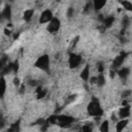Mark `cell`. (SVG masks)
I'll use <instances>...</instances> for the list:
<instances>
[{
  "label": "cell",
  "mask_w": 132,
  "mask_h": 132,
  "mask_svg": "<svg viewBox=\"0 0 132 132\" xmlns=\"http://www.w3.org/2000/svg\"><path fill=\"white\" fill-rule=\"evenodd\" d=\"M73 13H74V9H73L72 7H69V8L67 9V16H68V18H71V16L73 15Z\"/></svg>",
  "instance_id": "cell-21"
},
{
  "label": "cell",
  "mask_w": 132,
  "mask_h": 132,
  "mask_svg": "<svg viewBox=\"0 0 132 132\" xmlns=\"http://www.w3.org/2000/svg\"><path fill=\"white\" fill-rule=\"evenodd\" d=\"M33 14H34V10H33V9H26V10L24 11L23 18H24V20H25L26 22H29V21H31Z\"/></svg>",
  "instance_id": "cell-13"
},
{
  "label": "cell",
  "mask_w": 132,
  "mask_h": 132,
  "mask_svg": "<svg viewBox=\"0 0 132 132\" xmlns=\"http://www.w3.org/2000/svg\"><path fill=\"white\" fill-rule=\"evenodd\" d=\"M107 0H93L92 3H93V7L96 9V10H100L101 8H103L106 4Z\"/></svg>",
  "instance_id": "cell-10"
},
{
  "label": "cell",
  "mask_w": 132,
  "mask_h": 132,
  "mask_svg": "<svg viewBox=\"0 0 132 132\" xmlns=\"http://www.w3.org/2000/svg\"><path fill=\"white\" fill-rule=\"evenodd\" d=\"M87 110H88V113L94 118H99L103 113V109H102L100 103L96 100H93L88 104Z\"/></svg>",
  "instance_id": "cell-1"
},
{
  "label": "cell",
  "mask_w": 132,
  "mask_h": 132,
  "mask_svg": "<svg viewBox=\"0 0 132 132\" xmlns=\"http://www.w3.org/2000/svg\"><path fill=\"white\" fill-rule=\"evenodd\" d=\"M81 63V57L75 53H70L68 58V65L70 68H76Z\"/></svg>",
  "instance_id": "cell-4"
},
{
  "label": "cell",
  "mask_w": 132,
  "mask_h": 132,
  "mask_svg": "<svg viewBox=\"0 0 132 132\" xmlns=\"http://www.w3.org/2000/svg\"><path fill=\"white\" fill-rule=\"evenodd\" d=\"M98 70H99V72L101 73L102 71H103V69H104V67H103V64H102V62H98Z\"/></svg>",
  "instance_id": "cell-24"
},
{
  "label": "cell",
  "mask_w": 132,
  "mask_h": 132,
  "mask_svg": "<svg viewBox=\"0 0 132 132\" xmlns=\"http://www.w3.org/2000/svg\"><path fill=\"white\" fill-rule=\"evenodd\" d=\"M78 39H79V37H78V36H76V37H75V38L72 40V42H71V48H73V47L76 45V43H77Z\"/></svg>",
  "instance_id": "cell-23"
},
{
  "label": "cell",
  "mask_w": 132,
  "mask_h": 132,
  "mask_svg": "<svg viewBox=\"0 0 132 132\" xmlns=\"http://www.w3.org/2000/svg\"><path fill=\"white\" fill-rule=\"evenodd\" d=\"M11 15V8L9 5H6L3 9H2V16L5 19H9Z\"/></svg>",
  "instance_id": "cell-14"
},
{
  "label": "cell",
  "mask_w": 132,
  "mask_h": 132,
  "mask_svg": "<svg viewBox=\"0 0 132 132\" xmlns=\"http://www.w3.org/2000/svg\"><path fill=\"white\" fill-rule=\"evenodd\" d=\"M120 2H121V4H122V6H123L126 10L132 11V2H130L129 0H121Z\"/></svg>",
  "instance_id": "cell-15"
},
{
  "label": "cell",
  "mask_w": 132,
  "mask_h": 132,
  "mask_svg": "<svg viewBox=\"0 0 132 132\" xmlns=\"http://www.w3.org/2000/svg\"><path fill=\"white\" fill-rule=\"evenodd\" d=\"M53 18H54V16H53V12H52V10H50V9H45V10H43V11L41 12V14H40V16H39V23H40V24L48 23V22L52 21Z\"/></svg>",
  "instance_id": "cell-6"
},
{
  "label": "cell",
  "mask_w": 132,
  "mask_h": 132,
  "mask_svg": "<svg viewBox=\"0 0 132 132\" xmlns=\"http://www.w3.org/2000/svg\"><path fill=\"white\" fill-rule=\"evenodd\" d=\"M35 67L43 70V71H47L50 69V57L47 55H42L39 58H37V60L35 61Z\"/></svg>",
  "instance_id": "cell-2"
},
{
  "label": "cell",
  "mask_w": 132,
  "mask_h": 132,
  "mask_svg": "<svg viewBox=\"0 0 132 132\" xmlns=\"http://www.w3.org/2000/svg\"><path fill=\"white\" fill-rule=\"evenodd\" d=\"M127 56L126 53H121L119 56H117L112 62V68L113 69H118L122 66V64L124 63V60H125V57Z\"/></svg>",
  "instance_id": "cell-7"
},
{
  "label": "cell",
  "mask_w": 132,
  "mask_h": 132,
  "mask_svg": "<svg viewBox=\"0 0 132 132\" xmlns=\"http://www.w3.org/2000/svg\"><path fill=\"white\" fill-rule=\"evenodd\" d=\"M1 82H2V91H1V96L4 95L5 91H6V84H5V80H4V77L1 78Z\"/></svg>",
  "instance_id": "cell-20"
},
{
  "label": "cell",
  "mask_w": 132,
  "mask_h": 132,
  "mask_svg": "<svg viewBox=\"0 0 132 132\" xmlns=\"http://www.w3.org/2000/svg\"><path fill=\"white\" fill-rule=\"evenodd\" d=\"M127 124H128V120L127 119H122L120 122H118V124L116 125V130L117 131H122L126 126H127Z\"/></svg>",
  "instance_id": "cell-12"
},
{
  "label": "cell",
  "mask_w": 132,
  "mask_h": 132,
  "mask_svg": "<svg viewBox=\"0 0 132 132\" xmlns=\"http://www.w3.org/2000/svg\"><path fill=\"white\" fill-rule=\"evenodd\" d=\"M100 131H102V132H107L108 131V122L107 121H104L102 124H101V126H100Z\"/></svg>",
  "instance_id": "cell-18"
},
{
  "label": "cell",
  "mask_w": 132,
  "mask_h": 132,
  "mask_svg": "<svg viewBox=\"0 0 132 132\" xmlns=\"http://www.w3.org/2000/svg\"><path fill=\"white\" fill-rule=\"evenodd\" d=\"M130 112H131L130 106L129 105H123V107H121L119 110V117L121 119H127L130 116Z\"/></svg>",
  "instance_id": "cell-8"
},
{
  "label": "cell",
  "mask_w": 132,
  "mask_h": 132,
  "mask_svg": "<svg viewBox=\"0 0 132 132\" xmlns=\"http://www.w3.org/2000/svg\"><path fill=\"white\" fill-rule=\"evenodd\" d=\"M96 84H97L99 87H102V86L105 84V77H104V75L102 74V72L97 76V81H96Z\"/></svg>",
  "instance_id": "cell-16"
},
{
  "label": "cell",
  "mask_w": 132,
  "mask_h": 132,
  "mask_svg": "<svg viewBox=\"0 0 132 132\" xmlns=\"http://www.w3.org/2000/svg\"><path fill=\"white\" fill-rule=\"evenodd\" d=\"M45 95H46V90L38 89V91H37V99H42Z\"/></svg>",
  "instance_id": "cell-19"
},
{
  "label": "cell",
  "mask_w": 132,
  "mask_h": 132,
  "mask_svg": "<svg viewBox=\"0 0 132 132\" xmlns=\"http://www.w3.org/2000/svg\"><path fill=\"white\" fill-rule=\"evenodd\" d=\"M130 95H131V91H130V90H126V91L122 94V97H123L124 99H126V98H127L128 96H130Z\"/></svg>",
  "instance_id": "cell-22"
},
{
  "label": "cell",
  "mask_w": 132,
  "mask_h": 132,
  "mask_svg": "<svg viewBox=\"0 0 132 132\" xmlns=\"http://www.w3.org/2000/svg\"><path fill=\"white\" fill-rule=\"evenodd\" d=\"M81 130L82 131H91L92 130V127L91 126H82L81 127Z\"/></svg>",
  "instance_id": "cell-25"
},
{
  "label": "cell",
  "mask_w": 132,
  "mask_h": 132,
  "mask_svg": "<svg viewBox=\"0 0 132 132\" xmlns=\"http://www.w3.org/2000/svg\"><path fill=\"white\" fill-rule=\"evenodd\" d=\"M80 78L85 81L90 79V66L89 65H86L80 71Z\"/></svg>",
  "instance_id": "cell-9"
},
{
  "label": "cell",
  "mask_w": 132,
  "mask_h": 132,
  "mask_svg": "<svg viewBox=\"0 0 132 132\" xmlns=\"http://www.w3.org/2000/svg\"><path fill=\"white\" fill-rule=\"evenodd\" d=\"M60 26H61V22L59 19L57 18H53L51 22L47 23V27H46V30L50 32V33H56L59 31L60 29Z\"/></svg>",
  "instance_id": "cell-5"
},
{
  "label": "cell",
  "mask_w": 132,
  "mask_h": 132,
  "mask_svg": "<svg viewBox=\"0 0 132 132\" xmlns=\"http://www.w3.org/2000/svg\"><path fill=\"white\" fill-rule=\"evenodd\" d=\"M113 22H114V18L113 16H107V18L104 19V26L108 28L113 24Z\"/></svg>",
  "instance_id": "cell-17"
},
{
  "label": "cell",
  "mask_w": 132,
  "mask_h": 132,
  "mask_svg": "<svg viewBox=\"0 0 132 132\" xmlns=\"http://www.w3.org/2000/svg\"><path fill=\"white\" fill-rule=\"evenodd\" d=\"M74 121H75V119L72 118L71 116L61 114V116H58L57 124L60 125L61 127H68V126L72 125V123H74Z\"/></svg>",
  "instance_id": "cell-3"
},
{
  "label": "cell",
  "mask_w": 132,
  "mask_h": 132,
  "mask_svg": "<svg viewBox=\"0 0 132 132\" xmlns=\"http://www.w3.org/2000/svg\"><path fill=\"white\" fill-rule=\"evenodd\" d=\"M129 73H130V69H129L128 67H122V68H120V70L118 71L119 76L122 77V78H126V77L129 75Z\"/></svg>",
  "instance_id": "cell-11"
}]
</instances>
